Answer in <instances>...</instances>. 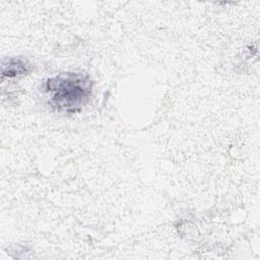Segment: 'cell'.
I'll use <instances>...</instances> for the list:
<instances>
[{"label":"cell","mask_w":260,"mask_h":260,"mask_svg":"<svg viewBox=\"0 0 260 260\" xmlns=\"http://www.w3.org/2000/svg\"><path fill=\"white\" fill-rule=\"evenodd\" d=\"M49 104L58 112L74 114L89 102L93 81L81 72H62L44 81Z\"/></svg>","instance_id":"obj_1"},{"label":"cell","mask_w":260,"mask_h":260,"mask_svg":"<svg viewBox=\"0 0 260 260\" xmlns=\"http://www.w3.org/2000/svg\"><path fill=\"white\" fill-rule=\"evenodd\" d=\"M30 71V64L28 61L21 57H14L8 59L2 64V79L14 78Z\"/></svg>","instance_id":"obj_2"}]
</instances>
